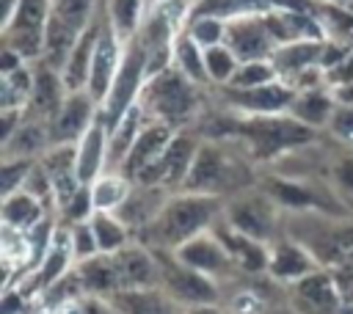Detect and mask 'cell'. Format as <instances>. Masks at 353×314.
I'll return each mask as SVG.
<instances>
[{"label": "cell", "mask_w": 353, "mask_h": 314, "mask_svg": "<svg viewBox=\"0 0 353 314\" xmlns=\"http://www.w3.org/2000/svg\"><path fill=\"white\" fill-rule=\"evenodd\" d=\"M223 204L226 198L221 196L176 190L168 196L160 215L141 234H135V240L152 251H176L196 234L210 231L223 215Z\"/></svg>", "instance_id": "cell-1"}, {"label": "cell", "mask_w": 353, "mask_h": 314, "mask_svg": "<svg viewBox=\"0 0 353 314\" xmlns=\"http://www.w3.org/2000/svg\"><path fill=\"white\" fill-rule=\"evenodd\" d=\"M245 187H248V168L243 157L232 154L223 143H215V140H207L199 146L190 174L182 185V190L221 196V198H229Z\"/></svg>", "instance_id": "cell-2"}, {"label": "cell", "mask_w": 353, "mask_h": 314, "mask_svg": "<svg viewBox=\"0 0 353 314\" xmlns=\"http://www.w3.org/2000/svg\"><path fill=\"white\" fill-rule=\"evenodd\" d=\"M138 102L146 118L174 127L179 121H188L199 110V85L176 66H168L165 72L146 80Z\"/></svg>", "instance_id": "cell-3"}, {"label": "cell", "mask_w": 353, "mask_h": 314, "mask_svg": "<svg viewBox=\"0 0 353 314\" xmlns=\"http://www.w3.org/2000/svg\"><path fill=\"white\" fill-rule=\"evenodd\" d=\"M146 69H149V52H146V44L141 41V36L135 33L124 44L121 66L116 72V80L110 85L108 99L99 107V116H102V121H105L108 129L116 127V121L141 99V91H143L146 80H149Z\"/></svg>", "instance_id": "cell-4"}, {"label": "cell", "mask_w": 353, "mask_h": 314, "mask_svg": "<svg viewBox=\"0 0 353 314\" xmlns=\"http://www.w3.org/2000/svg\"><path fill=\"white\" fill-rule=\"evenodd\" d=\"M240 135V140L245 143L243 151H248L251 157H273L281 154L284 149L301 146L306 140L314 138V129L295 121V118H279V116H254L243 124H237L234 129Z\"/></svg>", "instance_id": "cell-5"}, {"label": "cell", "mask_w": 353, "mask_h": 314, "mask_svg": "<svg viewBox=\"0 0 353 314\" xmlns=\"http://www.w3.org/2000/svg\"><path fill=\"white\" fill-rule=\"evenodd\" d=\"M223 220L234 231H240L251 240H259L265 245L279 240L276 237V231H279V204L265 190L245 187V190L229 196L226 204H223Z\"/></svg>", "instance_id": "cell-6"}, {"label": "cell", "mask_w": 353, "mask_h": 314, "mask_svg": "<svg viewBox=\"0 0 353 314\" xmlns=\"http://www.w3.org/2000/svg\"><path fill=\"white\" fill-rule=\"evenodd\" d=\"M154 253L160 262V289L168 292L182 308L221 303V297H223L221 281L182 264L171 251H154Z\"/></svg>", "instance_id": "cell-7"}, {"label": "cell", "mask_w": 353, "mask_h": 314, "mask_svg": "<svg viewBox=\"0 0 353 314\" xmlns=\"http://www.w3.org/2000/svg\"><path fill=\"white\" fill-rule=\"evenodd\" d=\"M290 295H292V308L298 314H353L334 273L325 267L290 284Z\"/></svg>", "instance_id": "cell-8"}, {"label": "cell", "mask_w": 353, "mask_h": 314, "mask_svg": "<svg viewBox=\"0 0 353 314\" xmlns=\"http://www.w3.org/2000/svg\"><path fill=\"white\" fill-rule=\"evenodd\" d=\"M171 253L182 264H188V267H193V270H199V273H204V275H210L215 281H226L234 273H240L237 264H234V259H232V253L226 251V245L218 240V234L212 229L196 234L193 240L182 242Z\"/></svg>", "instance_id": "cell-9"}, {"label": "cell", "mask_w": 353, "mask_h": 314, "mask_svg": "<svg viewBox=\"0 0 353 314\" xmlns=\"http://www.w3.org/2000/svg\"><path fill=\"white\" fill-rule=\"evenodd\" d=\"M223 44L240 58V63L245 61H270L273 52L281 47L276 41V36L268 28L265 17H237L226 22V39Z\"/></svg>", "instance_id": "cell-10"}, {"label": "cell", "mask_w": 353, "mask_h": 314, "mask_svg": "<svg viewBox=\"0 0 353 314\" xmlns=\"http://www.w3.org/2000/svg\"><path fill=\"white\" fill-rule=\"evenodd\" d=\"M97 118H99V102L88 91L66 94L58 116L52 118V146L77 143Z\"/></svg>", "instance_id": "cell-11"}, {"label": "cell", "mask_w": 353, "mask_h": 314, "mask_svg": "<svg viewBox=\"0 0 353 314\" xmlns=\"http://www.w3.org/2000/svg\"><path fill=\"white\" fill-rule=\"evenodd\" d=\"M119 33L116 28L110 25L108 17H102V33H99V44H97V52H94V63H91V77H88V94L99 102L108 99L110 94V85L116 80V72L121 66V55L124 50L119 47Z\"/></svg>", "instance_id": "cell-12"}, {"label": "cell", "mask_w": 353, "mask_h": 314, "mask_svg": "<svg viewBox=\"0 0 353 314\" xmlns=\"http://www.w3.org/2000/svg\"><path fill=\"white\" fill-rule=\"evenodd\" d=\"M320 270L317 259L306 245H301L292 237H279L270 242V256H268V275L279 284H295L306 278L309 273Z\"/></svg>", "instance_id": "cell-13"}, {"label": "cell", "mask_w": 353, "mask_h": 314, "mask_svg": "<svg viewBox=\"0 0 353 314\" xmlns=\"http://www.w3.org/2000/svg\"><path fill=\"white\" fill-rule=\"evenodd\" d=\"M174 138V129L171 124H163V121H149L143 124V129L138 132L135 143L130 146L127 157L121 160L119 165V174H124L130 182H135L149 165H154L160 160V154L165 151V146L171 143Z\"/></svg>", "instance_id": "cell-14"}, {"label": "cell", "mask_w": 353, "mask_h": 314, "mask_svg": "<svg viewBox=\"0 0 353 314\" xmlns=\"http://www.w3.org/2000/svg\"><path fill=\"white\" fill-rule=\"evenodd\" d=\"M223 88V99L229 107H240V110H248L254 116H279V113H287L292 99H295V88H287L281 85L279 80L276 83H268V85H259V88H229V85H221Z\"/></svg>", "instance_id": "cell-15"}, {"label": "cell", "mask_w": 353, "mask_h": 314, "mask_svg": "<svg viewBox=\"0 0 353 314\" xmlns=\"http://www.w3.org/2000/svg\"><path fill=\"white\" fill-rule=\"evenodd\" d=\"M113 259H116L121 289L160 286V262H157V253L152 248H146L143 242L132 240L127 248H121L119 253H113Z\"/></svg>", "instance_id": "cell-16"}, {"label": "cell", "mask_w": 353, "mask_h": 314, "mask_svg": "<svg viewBox=\"0 0 353 314\" xmlns=\"http://www.w3.org/2000/svg\"><path fill=\"white\" fill-rule=\"evenodd\" d=\"M171 190L157 187V185H132L130 196L121 201V207L116 209V215L121 218V223L135 234H141L165 207Z\"/></svg>", "instance_id": "cell-17"}, {"label": "cell", "mask_w": 353, "mask_h": 314, "mask_svg": "<svg viewBox=\"0 0 353 314\" xmlns=\"http://www.w3.org/2000/svg\"><path fill=\"white\" fill-rule=\"evenodd\" d=\"M33 66V91H30V102H28V113L30 116H39V118H47L52 124V118L58 116L63 99H66V85H63V77L58 69H52L50 63L44 61H36L30 63Z\"/></svg>", "instance_id": "cell-18"}, {"label": "cell", "mask_w": 353, "mask_h": 314, "mask_svg": "<svg viewBox=\"0 0 353 314\" xmlns=\"http://www.w3.org/2000/svg\"><path fill=\"white\" fill-rule=\"evenodd\" d=\"M99 33H102V17H97L91 22V28H85L77 39V44L72 47L63 69H61V77H63V85L66 91H88V77H91V63H94V52H97V44H99Z\"/></svg>", "instance_id": "cell-19"}, {"label": "cell", "mask_w": 353, "mask_h": 314, "mask_svg": "<svg viewBox=\"0 0 353 314\" xmlns=\"http://www.w3.org/2000/svg\"><path fill=\"white\" fill-rule=\"evenodd\" d=\"M108 168V127L102 116L85 129V135L77 140V179L83 185H94Z\"/></svg>", "instance_id": "cell-20"}, {"label": "cell", "mask_w": 353, "mask_h": 314, "mask_svg": "<svg viewBox=\"0 0 353 314\" xmlns=\"http://www.w3.org/2000/svg\"><path fill=\"white\" fill-rule=\"evenodd\" d=\"M116 314H182V306L160 286L149 289H121L108 297Z\"/></svg>", "instance_id": "cell-21"}, {"label": "cell", "mask_w": 353, "mask_h": 314, "mask_svg": "<svg viewBox=\"0 0 353 314\" xmlns=\"http://www.w3.org/2000/svg\"><path fill=\"white\" fill-rule=\"evenodd\" d=\"M74 270H77V278L83 284L85 297H105L108 300L110 295L121 292L113 253H97L91 259H83L74 264Z\"/></svg>", "instance_id": "cell-22"}, {"label": "cell", "mask_w": 353, "mask_h": 314, "mask_svg": "<svg viewBox=\"0 0 353 314\" xmlns=\"http://www.w3.org/2000/svg\"><path fill=\"white\" fill-rule=\"evenodd\" d=\"M323 50H325V41H320V39H301V41H287V44H281V47L273 52L270 63L276 66V72H279V74L295 77V74H301L303 69L320 66Z\"/></svg>", "instance_id": "cell-23"}, {"label": "cell", "mask_w": 353, "mask_h": 314, "mask_svg": "<svg viewBox=\"0 0 353 314\" xmlns=\"http://www.w3.org/2000/svg\"><path fill=\"white\" fill-rule=\"evenodd\" d=\"M143 121H146V113H143L141 102H135V105L116 121V127L108 129V171H119L121 160L127 157L130 146L135 143L138 132L143 129Z\"/></svg>", "instance_id": "cell-24"}, {"label": "cell", "mask_w": 353, "mask_h": 314, "mask_svg": "<svg viewBox=\"0 0 353 314\" xmlns=\"http://www.w3.org/2000/svg\"><path fill=\"white\" fill-rule=\"evenodd\" d=\"M334 110H336L334 96L325 94L323 88H312V91H298L287 113H290V118L314 129V127H328Z\"/></svg>", "instance_id": "cell-25"}, {"label": "cell", "mask_w": 353, "mask_h": 314, "mask_svg": "<svg viewBox=\"0 0 353 314\" xmlns=\"http://www.w3.org/2000/svg\"><path fill=\"white\" fill-rule=\"evenodd\" d=\"M44 201L30 196L28 190H17L3 198V226L17 231H30L44 220Z\"/></svg>", "instance_id": "cell-26"}, {"label": "cell", "mask_w": 353, "mask_h": 314, "mask_svg": "<svg viewBox=\"0 0 353 314\" xmlns=\"http://www.w3.org/2000/svg\"><path fill=\"white\" fill-rule=\"evenodd\" d=\"M91 229H94L99 253H119L121 248H127L135 240L132 231L121 223V218L116 212H94L91 215Z\"/></svg>", "instance_id": "cell-27"}, {"label": "cell", "mask_w": 353, "mask_h": 314, "mask_svg": "<svg viewBox=\"0 0 353 314\" xmlns=\"http://www.w3.org/2000/svg\"><path fill=\"white\" fill-rule=\"evenodd\" d=\"M132 182L119 174V171H105L94 185H91V196H94V207L97 212H116L121 207V201L130 196Z\"/></svg>", "instance_id": "cell-28"}, {"label": "cell", "mask_w": 353, "mask_h": 314, "mask_svg": "<svg viewBox=\"0 0 353 314\" xmlns=\"http://www.w3.org/2000/svg\"><path fill=\"white\" fill-rule=\"evenodd\" d=\"M52 17V0H19V8L11 19V25L3 30L6 33H30V36H44V28Z\"/></svg>", "instance_id": "cell-29"}, {"label": "cell", "mask_w": 353, "mask_h": 314, "mask_svg": "<svg viewBox=\"0 0 353 314\" xmlns=\"http://www.w3.org/2000/svg\"><path fill=\"white\" fill-rule=\"evenodd\" d=\"M174 66L185 77H190L196 85H207L210 83L207 66H204V50L188 33H182V36L174 39Z\"/></svg>", "instance_id": "cell-30"}, {"label": "cell", "mask_w": 353, "mask_h": 314, "mask_svg": "<svg viewBox=\"0 0 353 314\" xmlns=\"http://www.w3.org/2000/svg\"><path fill=\"white\" fill-rule=\"evenodd\" d=\"M204 66H207V77L215 85H229L234 72L240 69V58L226 47V44H215L204 50Z\"/></svg>", "instance_id": "cell-31"}, {"label": "cell", "mask_w": 353, "mask_h": 314, "mask_svg": "<svg viewBox=\"0 0 353 314\" xmlns=\"http://www.w3.org/2000/svg\"><path fill=\"white\" fill-rule=\"evenodd\" d=\"M94 6H97V0H55V3H52V14H55L58 19H63L72 30L83 33V30L91 28V22L97 19Z\"/></svg>", "instance_id": "cell-32"}, {"label": "cell", "mask_w": 353, "mask_h": 314, "mask_svg": "<svg viewBox=\"0 0 353 314\" xmlns=\"http://www.w3.org/2000/svg\"><path fill=\"white\" fill-rule=\"evenodd\" d=\"M276 77H279V72H276V66H273L270 61H245V63H240V69L234 72L229 88H240V91H245V88H259V85L276 83Z\"/></svg>", "instance_id": "cell-33"}, {"label": "cell", "mask_w": 353, "mask_h": 314, "mask_svg": "<svg viewBox=\"0 0 353 314\" xmlns=\"http://www.w3.org/2000/svg\"><path fill=\"white\" fill-rule=\"evenodd\" d=\"M185 33H188L201 50H207V47L223 44V39H226V22H223V19H215V17H193Z\"/></svg>", "instance_id": "cell-34"}, {"label": "cell", "mask_w": 353, "mask_h": 314, "mask_svg": "<svg viewBox=\"0 0 353 314\" xmlns=\"http://www.w3.org/2000/svg\"><path fill=\"white\" fill-rule=\"evenodd\" d=\"M97 212V207H94V196H91V185H83L61 209H58V215H61V223H66V226H74V223H85V220H91V215Z\"/></svg>", "instance_id": "cell-35"}, {"label": "cell", "mask_w": 353, "mask_h": 314, "mask_svg": "<svg viewBox=\"0 0 353 314\" xmlns=\"http://www.w3.org/2000/svg\"><path fill=\"white\" fill-rule=\"evenodd\" d=\"M331 193H336V198L353 209V154L339 157L331 165Z\"/></svg>", "instance_id": "cell-36"}, {"label": "cell", "mask_w": 353, "mask_h": 314, "mask_svg": "<svg viewBox=\"0 0 353 314\" xmlns=\"http://www.w3.org/2000/svg\"><path fill=\"white\" fill-rule=\"evenodd\" d=\"M36 160H3V174H0V187H3V198L22 190L28 174L33 171Z\"/></svg>", "instance_id": "cell-37"}, {"label": "cell", "mask_w": 353, "mask_h": 314, "mask_svg": "<svg viewBox=\"0 0 353 314\" xmlns=\"http://www.w3.org/2000/svg\"><path fill=\"white\" fill-rule=\"evenodd\" d=\"M69 237H72V253H74V262H83V259H91V256L99 253V245H97L91 220L69 226Z\"/></svg>", "instance_id": "cell-38"}, {"label": "cell", "mask_w": 353, "mask_h": 314, "mask_svg": "<svg viewBox=\"0 0 353 314\" xmlns=\"http://www.w3.org/2000/svg\"><path fill=\"white\" fill-rule=\"evenodd\" d=\"M328 132L336 140L353 146V105H336V110L328 121Z\"/></svg>", "instance_id": "cell-39"}, {"label": "cell", "mask_w": 353, "mask_h": 314, "mask_svg": "<svg viewBox=\"0 0 353 314\" xmlns=\"http://www.w3.org/2000/svg\"><path fill=\"white\" fill-rule=\"evenodd\" d=\"M325 80L334 83V85H347V83H353V50H350V55H347L339 66H334V69L325 72Z\"/></svg>", "instance_id": "cell-40"}, {"label": "cell", "mask_w": 353, "mask_h": 314, "mask_svg": "<svg viewBox=\"0 0 353 314\" xmlns=\"http://www.w3.org/2000/svg\"><path fill=\"white\" fill-rule=\"evenodd\" d=\"M22 66H25L22 55H19V52H14L11 47H3V58H0V72H3V74H11V72H17V69H22Z\"/></svg>", "instance_id": "cell-41"}, {"label": "cell", "mask_w": 353, "mask_h": 314, "mask_svg": "<svg viewBox=\"0 0 353 314\" xmlns=\"http://www.w3.org/2000/svg\"><path fill=\"white\" fill-rule=\"evenodd\" d=\"M80 314H116V311L105 297H83V311Z\"/></svg>", "instance_id": "cell-42"}, {"label": "cell", "mask_w": 353, "mask_h": 314, "mask_svg": "<svg viewBox=\"0 0 353 314\" xmlns=\"http://www.w3.org/2000/svg\"><path fill=\"white\" fill-rule=\"evenodd\" d=\"M182 314H229V311L221 308V303H210V306H188L182 308Z\"/></svg>", "instance_id": "cell-43"}, {"label": "cell", "mask_w": 353, "mask_h": 314, "mask_svg": "<svg viewBox=\"0 0 353 314\" xmlns=\"http://www.w3.org/2000/svg\"><path fill=\"white\" fill-rule=\"evenodd\" d=\"M17 8H19V0H3V30L11 25V19H14Z\"/></svg>", "instance_id": "cell-44"}, {"label": "cell", "mask_w": 353, "mask_h": 314, "mask_svg": "<svg viewBox=\"0 0 353 314\" xmlns=\"http://www.w3.org/2000/svg\"><path fill=\"white\" fill-rule=\"evenodd\" d=\"M52 3H55V0H52Z\"/></svg>", "instance_id": "cell-45"}]
</instances>
